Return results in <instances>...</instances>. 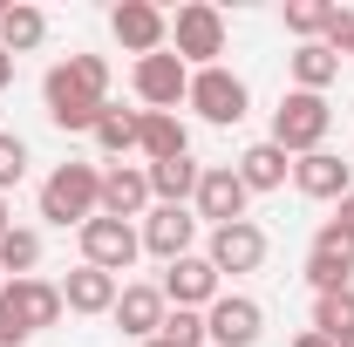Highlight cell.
<instances>
[{
  "mask_svg": "<svg viewBox=\"0 0 354 347\" xmlns=\"http://www.w3.org/2000/svg\"><path fill=\"white\" fill-rule=\"evenodd\" d=\"M313 334H327V341L354 334V286H341V293H313Z\"/></svg>",
  "mask_w": 354,
  "mask_h": 347,
  "instance_id": "cell-26",
  "label": "cell"
},
{
  "mask_svg": "<svg viewBox=\"0 0 354 347\" xmlns=\"http://www.w3.org/2000/svg\"><path fill=\"white\" fill-rule=\"evenodd\" d=\"M293 191L313 198V205H341L354 191V164L334 157V150H313V157H293Z\"/></svg>",
  "mask_w": 354,
  "mask_h": 347,
  "instance_id": "cell-14",
  "label": "cell"
},
{
  "mask_svg": "<svg viewBox=\"0 0 354 347\" xmlns=\"http://www.w3.org/2000/svg\"><path fill=\"white\" fill-rule=\"evenodd\" d=\"M171 55L184 62V68H218V55H225V14L212 7V0L177 7V21H171Z\"/></svg>",
  "mask_w": 354,
  "mask_h": 347,
  "instance_id": "cell-4",
  "label": "cell"
},
{
  "mask_svg": "<svg viewBox=\"0 0 354 347\" xmlns=\"http://www.w3.org/2000/svg\"><path fill=\"white\" fill-rule=\"evenodd\" d=\"M0 88H14V55L0 48Z\"/></svg>",
  "mask_w": 354,
  "mask_h": 347,
  "instance_id": "cell-34",
  "label": "cell"
},
{
  "mask_svg": "<svg viewBox=\"0 0 354 347\" xmlns=\"http://www.w3.org/2000/svg\"><path fill=\"white\" fill-rule=\"evenodd\" d=\"M109 35L130 48L136 62H143V55H164V48H171V14L150 7V0H123V7H109Z\"/></svg>",
  "mask_w": 354,
  "mask_h": 347,
  "instance_id": "cell-10",
  "label": "cell"
},
{
  "mask_svg": "<svg viewBox=\"0 0 354 347\" xmlns=\"http://www.w3.org/2000/svg\"><path fill=\"white\" fill-rule=\"evenodd\" d=\"M157 293H164V306H191V313H205V306L225 293V279H218V265L205 259V252H191V259H171V265H164Z\"/></svg>",
  "mask_w": 354,
  "mask_h": 347,
  "instance_id": "cell-9",
  "label": "cell"
},
{
  "mask_svg": "<svg viewBox=\"0 0 354 347\" xmlns=\"http://www.w3.org/2000/svg\"><path fill=\"white\" fill-rule=\"evenodd\" d=\"M136 252H143V238H136V225H123V218H88V225H82V265L130 272Z\"/></svg>",
  "mask_w": 354,
  "mask_h": 347,
  "instance_id": "cell-12",
  "label": "cell"
},
{
  "mask_svg": "<svg viewBox=\"0 0 354 347\" xmlns=\"http://www.w3.org/2000/svg\"><path fill=\"white\" fill-rule=\"evenodd\" d=\"M205 334L218 347H259L266 334V306L245 300V293H218V300L205 306Z\"/></svg>",
  "mask_w": 354,
  "mask_h": 347,
  "instance_id": "cell-11",
  "label": "cell"
},
{
  "mask_svg": "<svg viewBox=\"0 0 354 347\" xmlns=\"http://www.w3.org/2000/svg\"><path fill=\"white\" fill-rule=\"evenodd\" d=\"M136 116H143V109H116V102L95 116V130H88V136H95V150H102L109 164H123V157L136 150Z\"/></svg>",
  "mask_w": 354,
  "mask_h": 347,
  "instance_id": "cell-24",
  "label": "cell"
},
{
  "mask_svg": "<svg viewBox=\"0 0 354 347\" xmlns=\"http://www.w3.org/2000/svg\"><path fill=\"white\" fill-rule=\"evenodd\" d=\"M205 259L218 265V279H225V272H259V265H266V232L252 225V218L218 225V232L205 238Z\"/></svg>",
  "mask_w": 354,
  "mask_h": 347,
  "instance_id": "cell-15",
  "label": "cell"
},
{
  "mask_svg": "<svg viewBox=\"0 0 354 347\" xmlns=\"http://www.w3.org/2000/svg\"><path fill=\"white\" fill-rule=\"evenodd\" d=\"M293 347H334V341H327V334H313V327H307V334H293Z\"/></svg>",
  "mask_w": 354,
  "mask_h": 347,
  "instance_id": "cell-33",
  "label": "cell"
},
{
  "mask_svg": "<svg viewBox=\"0 0 354 347\" xmlns=\"http://www.w3.org/2000/svg\"><path fill=\"white\" fill-rule=\"evenodd\" d=\"M143 347H171V341H143Z\"/></svg>",
  "mask_w": 354,
  "mask_h": 347,
  "instance_id": "cell-37",
  "label": "cell"
},
{
  "mask_svg": "<svg viewBox=\"0 0 354 347\" xmlns=\"http://www.w3.org/2000/svg\"><path fill=\"white\" fill-rule=\"evenodd\" d=\"M7 232H14V218H7V198H0V238H7Z\"/></svg>",
  "mask_w": 354,
  "mask_h": 347,
  "instance_id": "cell-35",
  "label": "cell"
},
{
  "mask_svg": "<svg viewBox=\"0 0 354 347\" xmlns=\"http://www.w3.org/2000/svg\"><path fill=\"white\" fill-rule=\"evenodd\" d=\"M286 68H293V88H307V95H327V88L341 82V55L327 41H300L286 55Z\"/></svg>",
  "mask_w": 354,
  "mask_h": 347,
  "instance_id": "cell-21",
  "label": "cell"
},
{
  "mask_svg": "<svg viewBox=\"0 0 354 347\" xmlns=\"http://www.w3.org/2000/svg\"><path fill=\"white\" fill-rule=\"evenodd\" d=\"M327 130H334V102L327 95H307V88H286L279 109H272V143L286 157H313L327 150Z\"/></svg>",
  "mask_w": 354,
  "mask_h": 347,
  "instance_id": "cell-2",
  "label": "cell"
},
{
  "mask_svg": "<svg viewBox=\"0 0 354 347\" xmlns=\"http://www.w3.org/2000/svg\"><path fill=\"white\" fill-rule=\"evenodd\" d=\"M157 341H171V347H205V341H212V334H205V313L171 306V313H164V327H157Z\"/></svg>",
  "mask_w": 354,
  "mask_h": 347,
  "instance_id": "cell-28",
  "label": "cell"
},
{
  "mask_svg": "<svg viewBox=\"0 0 354 347\" xmlns=\"http://www.w3.org/2000/svg\"><path fill=\"white\" fill-rule=\"evenodd\" d=\"M41 41H48V14L7 0V7H0V48H7V55H35Z\"/></svg>",
  "mask_w": 354,
  "mask_h": 347,
  "instance_id": "cell-23",
  "label": "cell"
},
{
  "mask_svg": "<svg viewBox=\"0 0 354 347\" xmlns=\"http://www.w3.org/2000/svg\"><path fill=\"white\" fill-rule=\"evenodd\" d=\"M41 218L48 225H75L82 232L88 218H102V171L95 164H55L48 171V184H41Z\"/></svg>",
  "mask_w": 354,
  "mask_h": 347,
  "instance_id": "cell-1",
  "label": "cell"
},
{
  "mask_svg": "<svg viewBox=\"0 0 354 347\" xmlns=\"http://www.w3.org/2000/svg\"><path fill=\"white\" fill-rule=\"evenodd\" d=\"M21 177H28V143L14 130H0V191H14Z\"/></svg>",
  "mask_w": 354,
  "mask_h": 347,
  "instance_id": "cell-29",
  "label": "cell"
},
{
  "mask_svg": "<svg viewBox=\"0 0 354 347\" xmlns=\"http://www.w3.org/2000/svg\"><path fill=\"white\" fill-rule=\"evenodd\" d=\"M68 68H75V75H82V82L109 102V62H102V55H68Z\"/></svg>",
  "mask_w": 354,
  "mask_h": 347,
  "instance_id": "cell-30",
  "label": "cell"
},
{
  "mask_svg": "<svg viewBox=\"0 0 354 347\" xmlns=\"http://www.w3.org/2000/svg\"><path fill=\"white\" fill-rule=\"evenodd\" d=\"M136 150H143L150 164L191 157V130H184V116H177V109H143V116H136Z\"/></svg>",
  "mask_w": 354,
  "mask_h": 347,
  "instance_id": "cell-17",
  "label": "cell"
},
{
  "mask_svg": "<svg viewBox=\"0 0 354 347\" xmlns=\"http://www.w3.org/2000/svg\"><path fill=\"white\" fill-rule=\"evenodd\" d=\"M334 225H341V232H348V238H354V191H348V198H341V212H334Z\"/></svg>",
  "mask_w": 354,
  "mask_h": 347,
  "instance_id": "cell-32",
  "label": "cell"
},
{
  "mask_svg": "<svg viewBox=\"0 0 354 347\" xmlns=\"http://www.w3.org/2000/svg\"><path fill=\"white\" fill-rule=\"evenodd\" d=\"M205 123H218V130H232V123H245V109H252V88L239 82L232 68H191V95H184Z\"/></svg>",
  "mask_w": 354,
  "mask_h": 347,
  "instance_id": "cell-5",
  "label": "cell"
},
{
  "mask_svg": "<svg viewBox=\"0 0 354 347\" xmlns=\"http://www.w3.org/2000/svg\"><path fill=\"white\" fill-rule=\"evenodd\" d=\"M116 293H123V286H116V272H102V265H75V272L62 279V306H68V313H88V320L109 313Z\"/></svg>",
  "mask_w": 354,
  "mask_h": 347,
  "instance_id": "cell-19",
  "label": "cell"
},
{
  "mask_svg": "<svg viewBox=\"0 0 354 347\" xmlns=\"http://www.w3.org/2000/svg\"><path fill=\"white\" fill-rule=\"evenodd\" d=\"M143 177H150V198H157V205H191L205 164H198V157H171V164H143Z\"/></svg>",
  "mask_w": 354,
  "mask_h": 347,
  "instance_id": "cell-22",
  "label": "cell"
},
{
  "mask_svg": "<svg viewBox=\"0 0 354 347\" xmlns=\"http://www.w3.org/2000/svg\"><path fill=\"white\" fill-rule=\"evenodd\" d=\"M41 102H48V123H55V130H68V136H88V130H95V116L109 109V102H102V95L68 68V62H55V68H48Z\"/></svg>",
  "mask_w": 354,
  "mask_h": 347,
  "instance_id": "cell-3",
  "label": "cell"
},
{
  "mask_svg": "<svg viewBox=\"0 0 354 347\" xmlns=\"http://www.w3.org/2000/svg\"><path fill=\"white\" fill-rule=\"evenodd\" d=\"M35 265H41V232L14 225V232L0 238V272H7V279H35Z\"/></svg>",
  "mask_w": 354,
  "mask_h": 347,
  "instance_id": "cell-25",
  "label": "cell"
},
{
  "mask_svg": "<svg viewBox=\"0 0 354 347\" xmlns=\"http://www.w3.org/2000/svg\"><path fill=\"white\" fill-rule=\"evenodd\" d=\"M327 48L354 62V7H341V14H334V28H327Z\"/></svg>",
  "mask_w": 354,
  "mask_h": 347,
  "instance_id": "cell-31",
  "label": "cell"
},
{
  "mask_svg": "<svg viewBox=\"0 0 354 347\" xmlns=\"http://www.w3.org/2000/svg\"><path fill=\"white\" fill-rule=\"evenodd\" d=\"M232 171H239V184H245V191H279V184L293 177V157L266 136V143H252V150H239V164H232Z\"/></svg>",
  "mask_w": 354,
  "mask_h": 347,
  "instance_id": "cell-20",
  "label": "cell"
},
{
  "mask_svg": "<svg viewBox=\"0 0 354 347\" xmlns=\"http://www.w3.org/2000/svg\"><path fill=\"white\" fill-rule=\"evenodd\" d=\"M150 205H157V198H150L143 164H109V171H102V218H123V225H130V218H143Z\"/></svg>",
  "mask_w": 354,
  "mask_h": 347,
  "instance_id": "cell-16",
  "label": "cell"
},
{
  "mask_svg": "<svg viewBox=\"0 0 354 347\" xmlns=\"http://www.w3.org/2000/svg\"><path fill=\"white\" fill-rule=\"evenodd\" d=\"M334 0H286V28L300 35V41H327V28H334Z\"/></svg>",
  "mask_w": 354,
  "mask_h": 347,
  "instance_id": "cell-27",
  "label": "cell"
},
{
  "mask_svg": "<svg viewBox=\"0 0 354 347\" xmlns=\"http://www.w3.org/2000/svg\"><path fill=\"white\" fill-rule=\"evenodd\" d=\"M130 82H136V102H143V109H177V102L191 95V68L164 48V55H143V62H136Z\"/></svg>",
  "mask_w": 354,
  "mask_h": 347,
  "instance_id": "cell-13",
  "label": "cell"
},
{
  "mask_svg": "<svg viewBox=\"0 0 354 347\" xmlns=\"http://www.w3.org/2000/svg\"><path fill=\"white\" fill-rule=\"evenodd\" d=\"M164 313H171V306H164V293H157V286H123V293H116V306H109V320H116V327H123L136 347L157 341Z\"/></svg>",
  "mask_w": 354,
  "mask_h": 347,
  "instance_id": "cell-18",
  "label": "cell"
},
{
  "mask_svg": "<svg viewBox=\"0 0 354 347\" xmlns=\"http://www.w3.org/2000/svg\"><path fill=\"white\" fill-rule=\"evenodd\" d=\"M307 286H313V293H341V286H354V238L334 225V218L313 232V245H307Z\"/></svg>",
  "mask_w": 354,
  "mask_h": 347,
  "instance_id": "cell-8",
  "label": "cell"
},
{
  "mask_svg": "<svg viewBox=\"0 0 354 347\" xmlns=\"http://www.w3.org/2000/svg\"><path fill=\"white\" fill-rule=\"evenodd\" d=\"M334 347H354V334H341V341H334Z\"/></svg>",
  "mask_w": 354,
  "mask_h": 347,
  "instance_id": "cell-36",
  "label": "cell"
},
{
  "mask_svg": "<svg viewBox=\"0 0 354 347\" xmlns=\"http://www.w3.org/2000/svg\"><path fill=\"white\" fill-rule=\"evenodd\" d=\"M0 286H7V272H0Z\"/></svg>",
  "mask_w": 354,
  "mask_h": 347,
  "instance_id": "cell-38",
  "label": "cell"
},
{
  "mask_svg": "<svg viewBox=\"0 0 354 347\" xmlns=\"http://www.w3.org/2000/svg\"><path fill=\"white\" fill-rule=\"evenodd\" d=\"M136 238H143L150 259H164V265H171V259H191V245H198V212H191V205H150Z\"/></svg>",
  "mask_w": 354,
  "mask_h": 347,
  "instance_id": "cell-7",
  "label": "cell"
},
{
  "mask_svg": "<svg viewBox=\"0 0 354 347\" xmlns=\"http://www.w3.org/2000/svg\"><path fill=\"white\" fill-rule=\"evenodd\" d=\"M245 205H252V191L239 184V171L232 164H205V177H198V191H191V212H198V225H239L245 218Z\"/></svg>",
  "mask_w": 354,
  "mask_h": 347,
  "instance_id": "cell-6",
  "label": "cell"
}]
</instances>
